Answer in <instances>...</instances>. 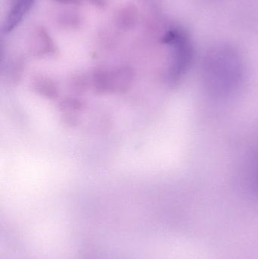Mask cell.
I'll use <instances>...</instances> for the list:
<instances>
[{"label": "cell", "mask_w": 258, "mask_h": 259, "mask_svg": "<svg viewBox=\"0 0 258 259\" xmlns=\"http://www.w3.org/2000/svg\"><path fill=\"white\" fill-rule=\"evenodd\" d=\"M164 41L169 48L170 58L163 77L171 88L177 86L187 74L193 60L194 50L189 36L181 30H170Z\"/></svg>", "instance_id": "obj_2"}, {"label": "cell", "mask_w": 258, "mask_h": 259, "mask_svg": "<svg viewBox=\"0 0 258 259\" xmlns=\"http://www.w3.org/2000/svg\"><path fill=\"white\" fill-rule=\"evenodd\" d=\"M254 160L252 167H251V180L258 190V153Z\"/></svg>", "instance_id": "obj_3"}, {"label": "cell", "mask_w": 258, "mask_h": 259, "mask_svg": "<svg viewBox=\"0 0 258 259\" xmlns=\"http://www.w3.org/2000/svg\"><path fill=\"white\" fill-rule=\"evenodd\" d=\"M201 77L208 94L215 98H228L236 94L243 84V61L233 47H215L204 58Z\"/></svg>", "instance_id": "obj_1"}]
</instances>
